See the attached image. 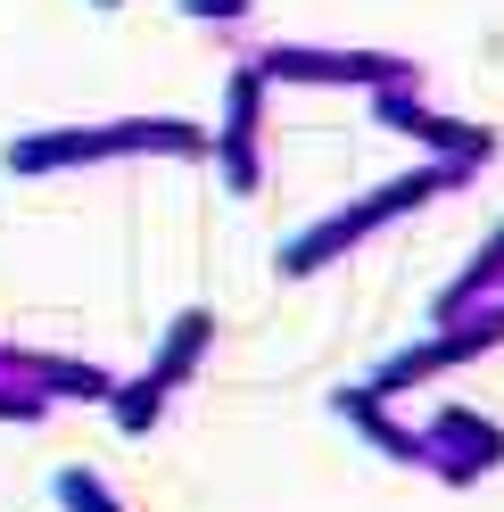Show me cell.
Instances as JSON below:
<instances>
[{
	"instance_id": "6da1fadb",
	"label": "cell",
	"mask_w": 504,
	"mask_h": 512,
	"mask_svg": "<svg viewBox=\"0 0 504 512\" xmlns=\"http://www.w3.org/2000/svg\"><path fill=\"white\" fill-rule=\"evenodd\" d=\"M58 496H67L75 512H116V504H108L100 488H91V479H83V471H67V479H58Z\"/></svg>"
}]
</instances>
